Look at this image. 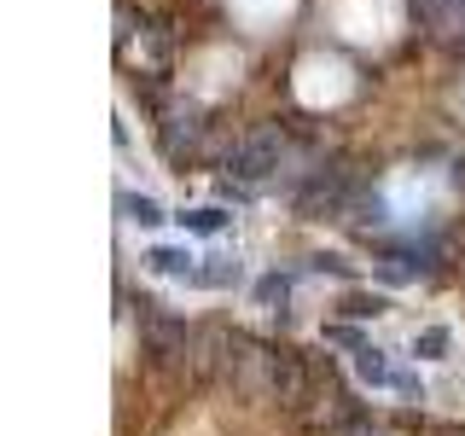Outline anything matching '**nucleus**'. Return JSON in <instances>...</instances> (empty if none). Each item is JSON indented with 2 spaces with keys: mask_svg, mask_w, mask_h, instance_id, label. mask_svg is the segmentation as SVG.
I'll use <instances>...</instances> for the list:
<instances>
[{
  "mask_svg": "<svg viewBox=\"0 0 465 436\" xmlns=\"http://www.w3.org/2000/svg\"><path fill=\"white\" fill-rule=\"evenodd\" d=\"M338 24L355 41H372V35H384V29H378V24H384V6H378V0H343V6H338Z\"/></svg>",
  "mask_w": 465,
  "mask_h": 436,
  "instance_id": "f257e3e1",
  "label": "nucleus"
},
{
  "mask_svg": "<svg viewBox=\"0 0 465 436\" xmlns=\"http://www.w3.org/2000/svg\"><path fill=\"white\" fill-rule=\"evenodd\" d=\"M302 94L314 99H338L343 94V64H326V58H309V64H302Z\"/></svg>",
  "mask_w": 465,
  "mask_h": 436,
  "instance_id": "f03ea898",
  "label": "nucleus"
},
{
  "mask_svg": "<svg viewBox=\"0 0 465 436\" xmlns=\"http://www.w3.org/2000/svg\"><path fill=\"white\" fill-rule=\"evenodd\" d=\"M239 6H244V18H280L291 0H239Z\"/></svg>",
  "mask_w": 465,
  "mask_h": 436,
  "instance_id": "7ed1b4c3",
  "label": "nucleus"
}]
</instances>
